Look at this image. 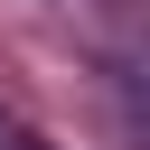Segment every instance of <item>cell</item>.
Returning <instances> with one entry per match:
<instances>
[{"instance_id": "cell-1", "label": "cell", "mask_w": 150, "mask_h": 150, "mask_svg": "<svg viewBox=\"0 0 150 150\" xmlns=\"http://www.w3.org/2000/svg\"><path fill=\"white\" fill-rule=\"evenodd\" d=\"M0 150H9V122H0Z\"/></svg>"}]
</instances>
